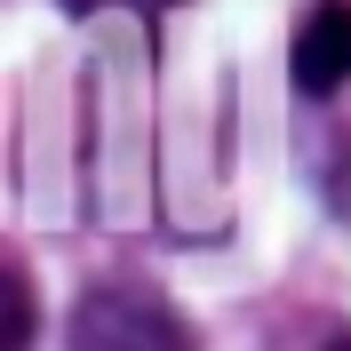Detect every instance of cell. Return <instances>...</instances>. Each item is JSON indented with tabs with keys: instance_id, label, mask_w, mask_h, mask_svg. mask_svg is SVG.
Listing matches in <instances>:
<instances>
[{
	"instance_id": "obj_1",
	"label": "cell",
	"mask_w": 351,
	"mask_h": 351,
	"mask_svg": "<svg viewBox=\"0 0 351 351\" xmlns=\"http://www.w3.org/2000/svg\"><path fill=\"white\" fill-rule=\"evenodd\" d=\"M72 351H199V343H192L184 311L160 287L104 280V287H88L80 311H72Z\"/></svg>"
},
{
	"instance_id": "obj_2",
	"label": "cell",
	"mask_w": 351,
	"mask_h": 351,
	"mask_svg": "<svg viewBox=\"0 0 351 351\" xmlns=\"http://www.w3.org/2000/svg\"><path fill=\"white\" fill-rule=\"evenodd\" d=\"M304 96H335L351 80V0H311L295 24V56H287Z\"/></svg>"
},
{
	"instance_id": "obj_4",
	"label": "cell",
	"mask_w": 351,
	"mask_h": 351,
	"mask_svg": "<svg viewBox=\"0 0 351 351\" xmlns=\"http://www.w3.org/2000/svg\"><path fill=\"white\" fill-rule=\"evenodd\" d=\"M328 351H351V335H335V343H328Z\"/></svg>"
},
{
	"instance_id": "obj_3",
	"label": "cell",
	"mask_w": 351,
	"mask_h": 351,
	"mask_svg": "<svg viewBox=\"0 0 351 351\" xmlns=\"http://www.w3.org/2000/svg\"><path fill=\"white\" fill-rule=\"evenodd\" d=\"M40 335V295H32V271L16 256H0V351H32Z\"/></svg>"
}]
</instances>
